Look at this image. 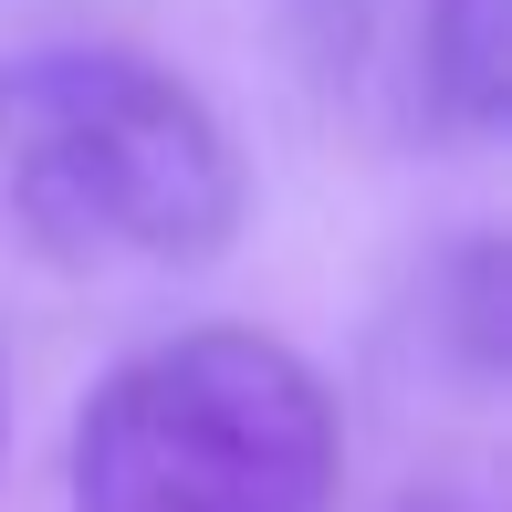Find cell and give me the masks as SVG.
I'll use <instances>...</instances> for the list:
<instances>
[{"label":"cell","instance_id":"obj_5","mask_svg":"<svg viewBox=\"0 0 512 512\" xmlns=\"http://www.w3.org/2000/svg\"><path fill=\"white\" fill-rule=\"evenodd\" d=\"M439 304H450V324H460V377L492 387L502 377V241H492V230H471V241L450 251Z\"/></svg>","mask_w":512,"mask_h":512},{"label":"cell","instance_id":"obj_1","mask_svg":"<svg viewBox=\"0 0 512 512\" xmlns=\"http://www.w3.org/2000/svg\"><path fill=\"white\" fill-rule=\"evenodd\" d=\"M241 147L199 84L115 42L0 63V241L63 283H168L241 241Z\"/></svg>","mask_w":512,"mask_h":512},{"label":"cell","instance_id":"obj_7","mask_svg":"<svg viewBox=\"0 0 512 512\" xmlns=\"http://www.w3.org/2000/svg\"><path fill=\"white\" fill-rule=\"evenodd\" d=\"M0 418H11V398H0Z\"/></svg>","mask_w":512,"mask_h":512},{"label":"cell","instance_id":"obj_2","mask_svg":"<svg viewBox=\"0 0 512 512\" xmlns=\"http://www.w3.org/2000/svg\"><path fill=\"white\" fill-rule=\"evenodd\" d=\"M63 492L74 512H335L345 429L283 335L189 324L84 398Z\"/></svg>","mask_w":512,"mask_h":512},{"label":"cell","instance_id":"obj_6","mask_svg":"<svg viewBox=\"0 0 512 512\" xmlns=\"http://www.w3.org/2000/svg\"><path fill=\"white\" fill-rule=\"evenodd\" d=\"M398 512H471V502H450V492H408Z\"/></svg>","mask_w":512,"mask_h":512},{"label":"cell","instance_id":"obj_4","mask_svg":"<svg viewBox=\"0 0 512 512\" xmlns=\"http://www.w3.org/2000/svg\"><path fill=\"white\" fill-rule=\"evenodd\" d=\"M272 21V42L293 53V74L345 95V84L377 63V0H251Z\"/></svg>","mask_w":512,"mask_h":512},{"label":"cell","instance_id":"obj_3","mask_svg":"<svg viewBox=\"0 0 512 512\" xmlns=\"http://www.w3.org/2000/svg\"><path fill=\"white\" fill-rule=\"evenodd\" d=\"M398 115L429 147L502 136V0H418L398 32Z\"/></svg>","mask_w":512,"mask_h":512}]
</instances>
